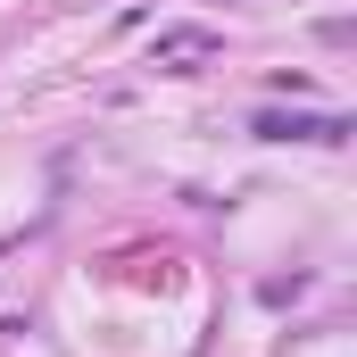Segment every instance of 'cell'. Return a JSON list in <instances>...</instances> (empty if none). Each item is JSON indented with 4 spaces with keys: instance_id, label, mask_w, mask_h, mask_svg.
Returning a JSON list of instances; mask_svg holds the SVG:
<instances>
[{
    "instance_id": "obj_1",
    "label": "cell",
    "mask_w": 357,
    "mask_h": 357,
    "mask_svg": "<svg viewBox=\"0 0 357 357\" xmlns=\"http://www.w3.org/2000/svg\"><path fill=\"white\" fill-rule=\"evenodd\" d=\"M258 142H349V116H299V108H258L250 116Z\"/></svg>"
},
{
    "instance_id": "obj_2",
    "label": "cell",
    "mask_w": 357,
    "mask_h": 357,
    "mask_svg": "<svg viewBox=\"0 0 357 357\" xmlns=\"http://www.w3.org/2000/svg\"><path fill=\"white\" fill-rule=\"evenodd\" d=\"M216 50V25H158V42H150V67H191V59H208Z\"/></svg>"
}]
</instances>
